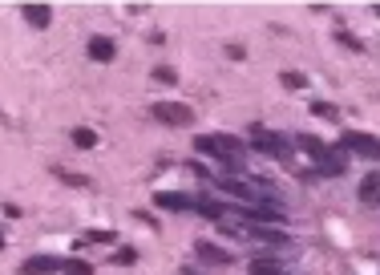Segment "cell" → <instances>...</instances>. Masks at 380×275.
I'll use <instances>...</instances> for the list:
<instances>
[{
	"instance_id": "6da1fadb",
	"label": "cell",
	"mask_w": 380,
	"mask_h": 275,
	"mask_svg": "<svg viewBox=\"0 0 380 275\" xmlns=\"http://www.w3.org/2000/svg\"><path fill=\"white\" fill-rule=\"evenodd\" d=\"M194 150L199 154H211V158H218V162H243V142L231 134H199L194 138Z\"/></svg>"
},
{
	"instance_id": "7a4b0ae2",
	"label": "cell",
	"mask_w": 380,
	"mask_h": 275,
	"mask_svg": "<svg viewBox=\"0 0 380 275\" xmlns=\"http://www.w3.org/2000/svg\"><path fill=\"white\" fill-rule=\"evenodd\" d=\"M247 138H251V146L259 154H271V158H279V162H292V142L283 134H271V130H263V126H251Z\"/></svg>"
},
{
	"instance_id": "3957f363",
	"label": "cell",
	"mask_w": 380,
	"mask_h": 275,
	"mask_svg": "<svg viewBox=\"0 0 380 275\" xmlns=\"http://www.w3.org/2000/svg\"><path fill=\"white\" fill-rule=\"evenodd\" d=\"M150 118L162 122V126H190L194 122V109L182 105V101H154L150 105Z\"/></svg>"
},
{
	"instance_id": "277c9868",
	"label": "cell",
	"mask_w": 380,
	"mask_h": 275,
	"mask_svg": "<svg viewBox=\"0 0 380 275\" xmlns=\"http://www.w3.org/2000/svg\"><path fill=\"white\" fill-rule=\"evenodd\" d=\"M336 150H344V154H360V158H380V138L360 134V130H344Z\"/></svg>"
},
{
	"instance_id": "5b68a950",
	"label": "cell",
	"mask_w": 380,
	"mask_h": 275,
	"mask_svg": "<svg viewBox=\"0 0 380 275\" xmlns=\"http://www.w3.org/2000/svg\"><path fill=\"white\" fill-rule=\"evenodd\" d=\"M243 239H255V243H267V247H288L292 239H288V231L279 227H259V223H243V227H235Z\"/></svg>"
},
{
	"instance_id": "8992f818",
	"label": "cell",
	"mask_w": 380,
	"mask_h": 275,
	"mask_svg": "<svg viewBox=\"0 0 380 275\" xmlns=\"http://www.w3.org/2000/svg\"><path fill=\"white\" fill-rule=\"evenodd\" d=\"M154 207L158 211H174V215H186V211H194V198L190 194H178V190H158L154 194Z\"/></svg>"
},
{
	"instance_id": "52a82bcc",
	"label": "cell",
	"mask_w": 380,
	"mask_h": 275,
	"mask_svg": "<svg viewBox=\"0 0 380 275\" xmlns=\"http://www.w3.org/2000/svg\"><path fill=\"white\" fill-rule=\"evenodd\" d=\"M344 170H348V154H336V150H328L316 162V179H340Z\"/></svg>"
},
{
	"instance_id": "ba28073f",
	"label": "cell",
	"mask_w": 380,
	"mask_h": 275,
	"mask_svg": "<svg viewBox=\"0 0 380 275\" xmlns=\"http://www.w3.org/2000/svg\"><path fill=\"white\" fill-rule=\"evenodd\" d=\"M61 263H65V259L33 255V259H25V263H21V275H53V272H61Z\"/></svg>"
},
{
	"instance_id": "9c48e42d",
	"label": "cell",
	"mask_w": 380,
	"mask_h": 275,
	"mask_svg": "<svg viewBox=\"0 0 380 275\" xmlns=\"http://www.w3.org/2000/svg\"><path fill=\"white\" fill-rule=\"evenodd\" d=\"M21 16H25V25H33V29H49V25H53V8H49V4H21Z\"/></svg>"
},
{
	"instance_id": "30bf717a",
	"label": "cell",
	"mask_w": 380,
	"mask_h": 275,
	"mask_svg": "<svg viewBox=\"0 0 380 275\" xmlns=\"http://www.w3.org/2000/svg\"><path fill=\"white\" fill-rule=\"evenodd\" d=\"M296 146H299V150H307V154H312V162H320V158H324V154L332 150V146H328L324 138H316V134H299V138H296Z\"/></svg>"
},
{
	"instance_id": "8fae6325",
	"label": "cell",
	"mask_w": 380,
	"mask_h": 275,
	"mask_svg": "<svg viewBox=\"0 0 380 275\" xmlns=\"http://www.w3.org/2000/svg\"><path fill=\"white\" fill-rule=\"evenodd\" d=\"M89 57L93 61H114L118 57V45L110 37H89Z\"/></svg>"
},
{
	"instance_id": "7c38bea8",
	"label": "cell",
	"mask_w": 380,
	"mask_h": 275,
	"mask_svg": "<svg viewBox=\"0 0 380 275\" xmlns=\"http://www.w3.org/2000/svg\"><path fill=\"white\" fill-rule=\"evenodd\" d=\"M194 251H199V259H203V263H218V267H227V263H231V255H227V251H218V247L207 243V239H203V243H194Z\"/></svg>"
},
{
	"instance_id": "4fadbf2b",
	"label": "cell",
	"mask_w": 380,
	"mask_h": 275,
	"mask_svg": "<svg viewBox=\"0 0 380 275\" xmlns=\"http://www.w3.org/2000/svg\"><path fill=\"white\" fill-rule=\"evenodd\" d=\"M194 211H199V215H207V219H214V223H218V219H227V207H223V202H214V198H207V194H203V198H194Z\"/></svg>"
},
{
	"instance_id": "5bb4252c",
	"label": "cell",
	"mask_w": 380,
	"mask_h": 275,
	"mask_svg": "<svg viewBox=\"0 0 380 275\" xmlns=\"http://www.w3.org/2000/svg\"><path fill=\"white\" fill-rule=\"evenodd\" d=\"M360 202H380V174H368L360 183Z\"/></svg>"
},
{
	"instance_id": "9a60e30c",
	"label": "cell",
	"mask_w": 380,
	"mask_h": 275,
	"mask_svg": "<svg viewBox=\"0 0 380 275\" xmlns=\"http://www.w3.org/2000/svg\"><path fill=\"white\" fill-rule=\"evenodd\" d=\"M251 275H283V267L271 255H259V259H251Z\"/></svg>"
},
{
	"instance_id": "2e32d148",
	"label": "cell",
	"mask_w": 380,
	"mask_h": 275,
	"mask_svg": "<svg viewBox=\"0 0 380 275\" xmlns=\"http://www.w3.org/2000/svg\"><path fill=\"white\" fill-rule=\"evenodd\" d=\"M73 146H77V150H93V146H97V134L85 130V126H77V130H73Z\"/></svg>"
},
{
	"instance_id": "e0dca14e",
	"label": "cell",
	"mask_w": 380,
	"mask_h": 275,
	"mask_svg": "<svg viewBox=\"0 0 380 275\" xmlns=\"http://www.w3.org/2000/svg\"><path fill=\"white\" fill-rule=\"evenodd\" d=\"M61 272L65 275H93V263H85V259H65Z\"/></svg>"
},
{
	"instance_id": "ac0fdd59",
	"label": "cell",
	"mask_w": 380,
	"mask_h": 275,
	"mask_svg": "<svg viewBox=\"0 0 380 275\" xmlns=\"http://www.w3.org/2000/svg\"><path fill=\"white\" fill-rule=\"evenodd\" d=\"M336 41H340L344 49H352V53H364V41H360V37H352L348 29H340V33H336Z\"/></svg>"
},
{
	"instance_id": "d6986e66",
	"label": "cell",
	"mask_w": 380,
	"mask_h": 275,
	"mask_svg": "<svg viewBox=\"0 0 380 275\" xmlns=\"http://www.w3.org/2000/svg\"><path fill=\"white\" fill-rule=\"evenodd\" d=\"M279 81H283V90H303V86H307V77H303V73H296V69H292V73H283Z\"/></svg>"
},
{
	"instance_id": "ffe728a7",
	"label": "cell",
	"mask_w": 380,
	"mask_h": 275,
	"mask_svg": "<svg viewBox=\"0 0 380 275\" xmlns=\"http://www.w3.org/2000/svg\"><path fill=\"white\" fill-rule=\"evenodd\" d=\"M312 114H316V118H336L340 109L332 105V101H312Z\"/></svg>"
},
{
	"instance_id": "44dd1931",
	"label": "cell",
	"mask_w": 380,
	"mask_h": 275,
	"mask_svg": "<svg viewBox=\"0 0 380 275\" xmlns=\"http://www.w3.org/2000/svg\"><path fill=\"white\" fill-rule=\"evenodd\" d=\"M57 179H65L69 186H93L89 179H85V174H73V170H57Z\"/></svg>"
},
{
	"instance_id": "7402d4cb",
	"label": "cell",
	"mask_w": 380,
	"mask_h": 275,
	"mask_svg": "<svg viewBox=\"0 0 380 275\" xmlns=\"http://www.w3.org/2000/svg\"><path fill=\"white\" fill-rule=\"evenodd\" d=\"M154 77H158V81H166V86H174V81H178V73H174L170 65H158V69H154Z\"/></svg>"
},
{
	"instance_id": "603a6c76",
	"label": "cell",
	"mask_w": 380,
	"mask_h": 275,
	"mask_svg": "<svg viewBox=\"0 0 380 275\" xmlns=\"http://www.w3.org/2000/svg\"><path fill=\"white\" fill-rule=\"evenodd\" d=\"M134 259H138V255H134L129 247H122V251H114V263H118V267H122V263H134Z\"/></svg>"
},
{
	"instance_id": "cb8c5ba5",
	"label": "cell",
	"mask_w": 380,
	"mask_h": 275,
	"mask_svg": "<svg viewBox=\"0 0 380 275\" xmlns=\"http://www.w3.org/2000/svg\"><path fill=\"white\" fill-rule=\"evenodd\" d=\"M85 243H114V235H110V231H93Z\"/></svg>"
},
{
	"instance_id": "d4e9b609",
	"label": "cell",
	"mask_w": 380,
	"mask_h": 275,
	"mask_svg": "<svg viewBox=\"0 0 380 275\" xmlns=\"http://www.w3.org/2000/svg\"><path fill=\"white\" fill-rule=\"evenodd\" d=\"M178 275H199V272H186V267H182V272H178Z\"/></svg>"
},
{
	"instance_id": "484cf974",
	"label": "cell",
	"mask_w": 380,
	"mask_h": 275,
	"mask_svg": "<svg viewBox=\"0 0 380 275\" xmlns=\"http://www.w3.org/2000/svg\"><path fill=\"white\" fill-rule=\"evenodd\" d=\"M0 247H4V239H0Z\"/></svg>"
}]
</instances>
